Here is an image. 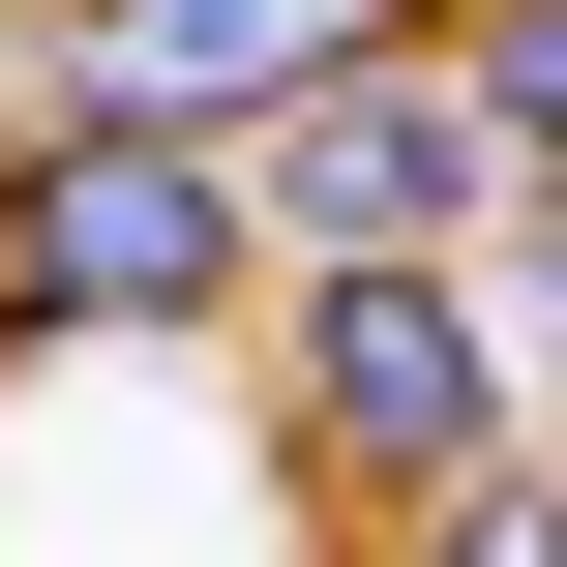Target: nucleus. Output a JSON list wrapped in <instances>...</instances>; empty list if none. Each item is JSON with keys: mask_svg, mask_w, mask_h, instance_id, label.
I'll return each mask as SVG.
<instances>
[{"mask_svg": "<svg viewBox=\"0 0 567 567\" xmlns=\"http://www.w3.org/2000/svg\"><path fill=\"white\" fill-rule=\"evenodd\" d=\"M269 449H299V508L449 538L478 478H538L508 299H478V269H269Z\"/></svg>", "mask_w": 567, "mask_h": 567, "instance_id": "nucleus-1", "label": "nucleus"}, {"mask_svg": "<svg viewBox=\"0 0 567 567\" xmlns=\"http://www.w3.org/2000/svg\"><path fill=\"white\" fill-rule=\"evenodd\" d=\"M239 299H269L239 150H150V120L0 150V359H150V329H239Z\"/></svg>", "mask_w": 567, "mask_h": 567, "instance_id": "nucleus-2", "label": "nucleus"}, {"mask_svg": "<svg viewBox=\"0 0 567 567\" xmlns=\"http://www.w3.org/2000/svg\"><path fill=\"white\" fill-rule=\"evenodd\" d=\"M239 209H269V269H508V150H478L449 30L359 60V90H299V120L239 150Z\"/></svg>", "mask_w": 567, "mask_h": 567, "instance_id": "nucleus-3", "label": "nucleus"}, {"mask_svg": "<svg viewBox=\"0 0 567 567\" xmlns=\"http://www.w3.org/2000/svg\"><path fill=\"white\" fill-rule=\"evenodd\" d=\"M449 0H90L60 30V120H150V150H269L299 90H359V60H419Z\"/></svg>", "mask_w": 567, "mask_h": 567, "instance_id": "nucleus-4", "label": "nucleus"}, {"mask_svg": "<svg viewBox=\"0 0 567 567\" xmlns=\"http://www.w3.org/2000/svg\"><path fill=\"white\" fill-rule=\"evenodd\" d=\"M449 90L508 150V209H567V0H449Z\"/></svg>", "mask_w": 567, "mask_h": 567, "instance_id": "nucleus-5", "label": "nucleus"}, {"mask_svg": "<svg viewBox=\"0 0 567 567\" xmlns=\"http://www.w3.org/2000/svg\"><path fill=\"white\" fill-rule=\"evenodd\" d=\"M389 567H567V478H478L449 538H389Z\"/></svg>", "mask_w": 567, "mask_h": 567, "instance_id": "nucleus-6", "label": "nucleus"}, {"mask_svg": "<svg viewBox=\"0 0 567 567\" xmlns=\"http://www.w3.org/2000/svg\"><path fill=\"white\" fill-rule=\"evenodd\" d=\"M478 299H508V389H538V359H567V209H508V269H478Z\"/></svg>", "mask_w": 567, "mask_h": 567, "instance_id": "nucleus-7", "label": "nucleus"}]
</instances>
